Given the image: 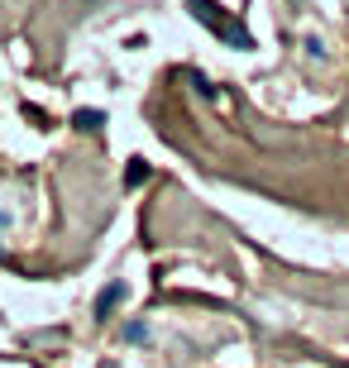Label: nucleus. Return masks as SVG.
<instances>
[{"mask_svg": "<svg viewBox=\"0 0 349 368\" xmlns=\"http://www.w3.org/2000/svg\"><path fill=\"white\" fill-rule=\"evenodd\" d=\"M187 10L211 29V34H221L230 48H254V39H249V29L239 24V19H230L225 14V5H216V0H187Z\"/></svg>", "mask_w": 349, "mask_h": 368, "instance_id": "f257e3e1", "label": "nucleus"}, {"mask_svg": "<svg viewBox=\"0 0 349 368\" xmlns=\"http://www.w3.org/2000/svg\"><path fill=\"white\" fill-rule=\"evenodd\" d=\"M124 296H129V287H124V282H111V287L96 296V316H101V321H106V316H115V306L124 301Z\"/></svg>", "mask_w": 349, "mask_h": 368, "instance_id": "f03ea898", "label": "nucleus"}, {"mask_svg": "<svg viewBox=\"0 0 349 368\" xmlns=\"http://www.w3.org/2000/svg\"><path fill=\"white\" fill-rule=\"evenodd\" d=\"M77 125H82V129H101L106 115H101V110H77Z\"/></svg>", "mask_w": 349, "mask_h": 368, "instance_id": "7ed1b4c3", "label": "nucleus"}, {"mask_svg": "<svg viewBox=\"0 0 349 368\" xmlns=\"http://www.w3.org/2000/svg\"><path fill=\"white\" fill-rule=\"evenodd\" d=\"M144 177H148V163H144V158H134V163H129V173H124V182H129V186H139Z\"/></svg>", "mask_w": 349, "mask_h": 368, "instance_id": "20e7f679", "label": "nucleus"}, {"mask_svg": "<svg viewBox=\"0 0 349 368\" xmlns=\"http://www.w3.org/2000/svg\"><path fill=\"white\" fill-rule=\"evenodd\" d=\"M124 340H134V345L148 340V325H144V321H129V325H124Z\"/></svg>", "mask_w": 349, "mask_h": 368, "instance_id": "39448f33", "label": "nucleus"}]
</instances>
